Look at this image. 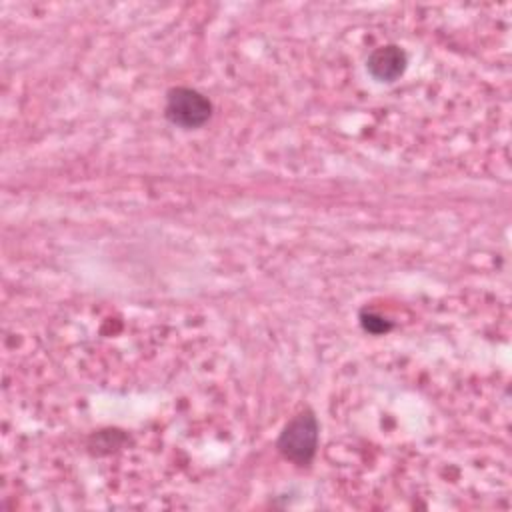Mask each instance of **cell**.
Segmentation results:
<instances>
[{
  "label": "cell",
  "instance_id": "obj_1",
  "mask_svg": "<svg viewBox=\"0 0 512 512\" xmlns=\"http://www.w3.org/2000/svg\"><path fill=\"white\" fill-rule=\"evenodd\" d=\"M318 446V420L316 416L306 410L296 414L282 430L278 438V450L282 456L298 466L308 464Z\"/></svg>",
  "mask_w": 512,
  "mask_h": 512
},
{
  "label": "cell",
  "instance_id": "obj_2",
  "mask_svg": "<svg viewBox=\"0 0 512 512\" xmlns=\"http://www.w3.org/2000/svg\"><path fill=\"white\" fill-rule=\"evenodd\" d=\"M164 114L174 126L192 130L208 122L212 114V104L200 92L186 86H178L168 92Z\"/></svg>",
  "mask_w": 512,
  "mask_h": 512
},
{
  "label": "cell",
  "instance_id": "obj_3",
  "mask_svg": "<svg viewBox=\"0 0 512 512\" xmlns=\"http://www.w3.org/2000/svg\"><path fill=\"white\" fill-rule=\"evenodd\" d=\"M406 62L408 60H406L404 50L394 44H388V46H380L370 52V56L366 60V68L374 80L394 82L404 74Z\"/></svg>",
  "mask_w": 512,
  "mask_h": 512
},
{
  "label": "cell",
  "instance_id": "obj_4",
  "mask_svg": "<svg viewBox=\"0 0 512 512\" xmlns=\"http://www.w3.org/2000/svg\"><path fill=\"white\" fill-rule=\"evenodd\" d=\"M362 324H364V328L366 330H370V332H386L390 326L382 320V318H378V316H372V314H368V316H364V320H362Z\"/></svg>",
  "mask_w": 512,
  "mask_h": 512
}]
</instances>
